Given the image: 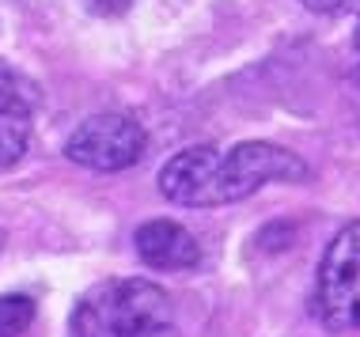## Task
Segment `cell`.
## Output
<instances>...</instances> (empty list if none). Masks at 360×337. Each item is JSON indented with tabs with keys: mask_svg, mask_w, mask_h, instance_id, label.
<instances>
[{
	"mask_svg": "<svg viewBox=\"0 0 360 337\" xmlns=\"http://www.w3.org/2000/svg\"><path fill=\"white\" fill-rule=\"evenodd\" d=\"M311 175L296 152L269 140H247L236 148L193 144L163 163L160 194L186 209H217L258 194L269 182H304Z\"/></svg>",
	"mask_w": 360,
	"mask_h": 337,
	"instance_id": "obj_1",
	"label": "cell"
},
{
	"mask_svg": "<svg viewBox=\"0 0 360 337\" xmlns=\"http://www.w3.org/2000/svg\"><path fill=\"white\" fill-rule=\"evenodd\" d=\"M72 337H182L171 296L144 277H110L80 296L69 322Z\"/></svg>",
	"mask_w": 360,
	"mask_h": 337,
	"instance_id": "obj_2",
	"label": "cell"
},
{
	"mask_svg": "<svg viewBox=\"0 0 360 337\" xmlns=\"http://www.w3.org/2000/svg\"><path fill=\"white\" fill-rule=\"evenodd\" d=\"M315 311L334 333L360 330V220L338 231L319 262Z\"/></svg>",
	"mask_w": 360,
	"mask_h": 337,
	"instance_id": "obj_3",
	"label": "cell"
},
{
	"mask_svg": "<svg viewBox=\"0 0 360 337\" xmlns=\"http://www.w3.org/2000/svg\"><path fill=\"white\" fill-rule=\"evenodd\" d=\"M144 125L133 114H95L65 140V156L87 171H125L144 156Z\"/></svg>",
	"mask_w": 360,
	"mask_h": 337,
	"instance_id": "obj_4",
	"label": "cell"
},
{
	"mask_svg": "<svg viewBox=\"0 0 360 337\" xmlns=\"http://www.w3.org/2000/svg\"><path fill=\"white\" fill-rule=\"evenodd\" d=\"M38 110V84L0 57V171L27 156Z\"/></svg>",
	"mask_w": 360,
	"mask_h": 337,
	"instance_id": "obj_5",
	"label": "cell"
},
{
	"mask_svg": "<svg viewBox=\"0 0 360 337\" xmlns=\"http://www.w3.org/2000/svg\"><path fill=\"white\" fill-rule=\"evenodd\" d=\"M137 258L155 273H186L201 262V243L193 239L190 227H182L179 220H148L133 235Z\"/></svg>",
	"mask_w": 360,
	"mask_h": 337,
	"instance_id": "obj_6",
	"label": "cell"
},
{
	"mask_svg": "<svg viewBox=\"0 0 360 337\" xmlns=\"http://www.w3.org/2000/svg\"><path fill=\"white\" fill-rule=\"evenodd\" d=\"M34 300L23 292H12V296H0V337H19L31 330L34 322Z\"/></svg>",
	"mask_w": 360,
	"mask_h": 337,
	"instance_id": "obj_7",
	"label": "cell"
},
{
	"mask_svg": "<svg viewBox=\"0 0 360 337\" xmlns=\"http://www.w3.org/2000/svg\"><path fill=\"white\" fill-rule=\"evenodd\" d=\"M304 8L319 15H345V12H360V0H304Z\"/></svg>",
	"mask_w": 360,
	"mask_h": 337,
	"instance_id": "obj_8",
	"label": "cell"
},
{
	"mask_svg": "<svg viewBox=\"0 0 360 337\" xmlns=\"http://www.w3.org/2000/svg\"><path fill=\"white\" fill-rule=\"evenodd\" d=\"M87 4H91V12H99V15H122V12L133 8V0H87Z\"/></svg>",
	"mask_w": 360,
	"mask_h": 337,
	"instance_id": "obj_9",
	"label": "cell"
},
{
	"mask_svg": "<svg viewBox=\"0 0 360 337\" xmlns=\"http://www.w3.org/2000/svg\"><path fill=\"white\" fill-rule=\"evenodd\" d=\"M353 46H356V61H360V12H356V34H353Z\"/></svg>",
	"mask_w": 360,
	"mask_h": 337,
	"instance_id": "obj_10",
	"label": "cell"
}]
</instances>
